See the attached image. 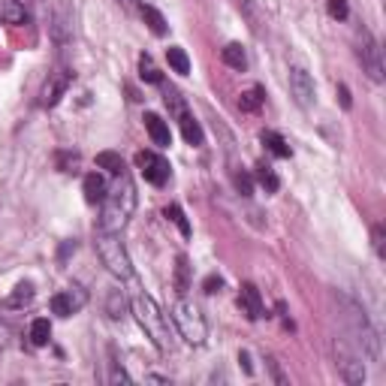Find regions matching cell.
I'll return each instance as SVG.
<instances>
[{
  "label": "cell",
  "mask_w": 386,
  "mask_h": 386,
  "mask_svg": "<svg viewBox=\"0 0 386 386\" xmlns=\"http://www.w3.org/2000/svg\"><path fill=\"white\" fill-rule=\"evenodd\" d=\"M100 205H103V211H100V224H97V229H100V233H121V229L130 224L133 211H136V184H133V178H130L127 172L115 175V184L106 191Z\"/></svg>",
  "instance_id": "cell-1"
},
{
  "label": "cell",
  "mask_w": 386,
  "mask_h": 386,
  "mask_svg": "<svg viewBox=\"0 0 386 386\" xmlns=\"http://www.w3.org/2000/svg\"><path fill=\"white\" fill-rule=\"evenodd\" d=\"M133 314L142 326V332L148 335V341L154 344L160 353H172V332H169V320L160 311V305L151 299V296H136L133 299Z\"/></svg>",
  "instance_id": "cell-2"
},
{
  "label": "cell",
  "mask_w": 386,
  "mask_h": 386,
  "mask_svg": "<svg viewBox=\"0 0 386 386\" xmlns=\"http://www.w3.org/2000/svg\"><path fill=\"white\" fill-rule=\"evenodd\" d=\"M341 302H344V320H347L353 338H356V344L363 347L365 356L371 359V363H377V359H380V335H377L371 320H368V314L356 305V302L353 299H341Z\"/></svg>",
  "instance_id": "cell-3"
},
{
  "label": "cell",
  "mask_w": 386,
  "mask_h": 386,
  "mask_svg": "<svg viewBox=\"0 0 386 386\" xmlns=\"http://www.w3.org/2000/svg\"><path fill=\"white\" fill-rule=\"evenodd\" d=\"M94 248H97V253H100L103 266L109 269L115 278H121V281H130V278H133V266H130V257H127L124 244H121V239H118V233H100V229H97Z\"/></svg>",
  "instance_id": "cell-4"
},
{
  "label": "cell",
  "mask_w": 386,
  "mask_h": 386,
  "mask_svg": "<svg viewBox=\"0 0 386 386\" xmlns=\"http://www.w3.org/2000/svg\"><path fill=\"white\" fill-rule=\"evenodd\" d=\"M172 323H175L178 335L193 344V347H200V344H205V338H209V326H205V317L200 314V308L191 305V302H175L172 305Z\"/></svg>",
  "instance_id": "cell-5"
},
{
  "label": "cell",
  "mask_w": 386,
  "mask_h": 386,
  "mask_svg": "<svg viewBox=\"0 0 386 386\" xmlns=\"http://www.w3.org/2000/svg\"><path fill=\"white\" fill-rule=\"evenodd\" d=\"M46 21H48V37L57 46H67L73 39V10L70 0H48L46 3Z\"/></svg>",
  "instance_id": "cell-6"
},
{
  "label": "cell",
  "mask_w": 386,
  "mask_h": 386,
  "mask_svg": "<svg viewBox=\"0 0 386 386\" xmlns=\"http://www.w3.org/2000/svg\"><path fill=\"white\" fill-rule=\"evenodd\" d=\"M356 57L359 64H363V70L371 76L374 81H383V55H380V46H377V39L368 34L363 28L356 37Z\"/></svg>",
  "instance_id": "cell-7"
},
{
  "label": "cell",
  "mask_w": 386,
  "mask_h": 386,
  "mask_svg": "<svg viewBox=\"0 0 386 386\" xmlns=\"http://www.w3.org/2000/svg\"><path fill=\"white\" fill-rule=\"evenodd\" d=\"M335 359H338V371H341V377H344V380H347L350 386L365 383L363 356H359V353H353L344 341H335Z\"/></svg>",
  "instance_id": "cell-8"
},
{
  "label": "cell",
  "mask_w": 386,
  "mask_h": 386,
  "mask_svg": "<svg viewBox=\"0 0 386 386\" xmlns=\"http://www.w3.org/2000/svg\"><path fill=\"white\" fill-rule=\"evenodd\" d=\"M136 166L139 172H142V178L148 184H154V187H163L169 182V163L160 157V154H154V151H139L136 154Z\"/></svg>",
  "instance_id": "cell-9"
},
{
  "label": "cell",
  "mask_w": 386,
  "mask_h": 386,
  "mask_svg": "<svg viewBox=\"0 0 386 386\" xmlns=\"http://www.w3.org/2000/svg\"><path fill=\"white\" fill-rule=\"evenodd\" d=\"M85 305H88V293L81 290V287H67V290L52 296V311L57 317H73Z\"/></svg>",
  "instance_id": "cell-10"
},
{
  "label": "cell",
  "mask_w": 386,
  "mask_h": 386,
  "mask_svg": "<svg viewBox=\"0 0 386 386\" xmlns=\"http://www.w3.org/2000/svg\"><path fill=\"white\" fill-rule=\"evenodd\" d=\"M290 94L296 97V103H299L302 109L314 106V79H311L308 70H302V67L290 70Z\"/></svg>",
  "instance_id": "cell-11"
},
{
  "label": "cell",
  "mask_w": 386,
  "mask_h": 386,
  "mask_svg": "<svg viewBox=\"0 0 386 386\" xmlns=\"http://www.w3.org/2000/svg\"><path fill=\"white\" fill-rule=\"evenodd\" d=\"M70 81H73V73H70V70H55L52 76H48L46 88H43V106H46V109L57 106V100H61V97L67 94Z\"/></svg>",
  "instance_id": "cell-12"
},
{
  "label": "cell",
  "mask_w": 386,
  "mask_h": 386,
  "mask_svg": "<svg viewBox=\"0 0 386 386\" xmlns=\"http://www.w3.org/2000/svg\"><path fill=\"white\" fill-rule=\"evenodd\" d=\"M239 308L248 320H260L262 317V296L253 284H242V293H239Z\"/></svg>",
  "instance_id": "cell-13"
},
{
  "label": "cell",
  "mask_w": 386,
  "mask_h": 386,
  "mask_svg": "<svg viewBox=\"0 0 386 386\" xmlns=\"http://www.w3.org/2000/svg\"><path fill=\"white\" fill-rule=\"evenodd\" d=\"M145 130H148V136H151V142H154V145L166 148V145L172 142V136H169V124L160 118V115L148 112V115H145Z\"/></svg>",
  "instance_id": "cell-14"
},
{
  "label": "cell",
  "mask_w": 386,
  "mask_h": 386,
  "mask_svg": "<svg viewBox=\"0 0 386 386\" xmlns=\"http://www.w3.org/2000/svg\"><path fill=\"white\" fill-rule=\"evenodd\" d=\"M34 296H37L34 284L24 281V284H19V287H15V290L3 299V308H12V311H15V308H28L30 302H34Z\"/></svg>",
  "instance_id": "cell-15"
},
{
  "label": "cell",
  "mask_w": 386,
  "mask_h": 386,
  "mask_svg": "<svg viewBox=\"0 0 386 386\" xmlns=\"http://www.w3.org/2000/svg\"><path fill=\"white\" fill-rule=\"evenodd\" d=\"M106 191H109V184H106V178H103V175H97V172H91V175H85V200L91 202V205L103 202Z\"/></svg>",
  "instance_id": "cell-16"
},
{
  "label": "cell",
  "mask_w": 386,
  "mask_h": 386,
  "mask_svg": "<svg viewBox=\"0 0 386 386\" xmlns=\"http://www.w3.org/2000/svg\"><path fill=\"white\" fill-rule=\"evenodd\" d=\"M175 121L182 124V133H184L187 142H191V145H202V139H205L202 136V127H200V121H196L191 112H184L182 118H175Z\"/></svg>",
  "instance_id": "cell-17"
},
{
  "label": "cell",
  "mask_w": 386,
  "mask_h": 386,
  "mask_svg": "<svg viewBox=\"0 0 386 386\" xmlns=\"http://www.w3.org/2000/svg\"><path fill=\"white\" fill-rule=\"evenodd\" d=\"M28 19V12H24V6L19 0H0V21L6 24H21Z\"/></svg>",
  "instance_id": "cell-18"
},
{
  "label": "cell",
  "mask_w": 386,
  "mask_h": 386,
  "mask_svg": "<svg viewBox=\"0 0 386 386\" xmlns=\"http://www.w3.org/2000/svg\"><path fill=\"white\" fill-rule=\"evenodd\" d=\"M139 12H142V19H145V24L151 28V34L154 37H166V30H169V24H166V19L154 10V6H139Z\"/></svg>",
  "instance_id": "cell-19"
},
{
  "label": "cell",
  "mask_w": 386,
  "mask_h": 386,
  "mask_svg": "<svg viewBox=\"0 0 386 386\" xmlns=\"http://www.w3.org/2000/svg\"><path fill=\"white\" fill-rule=\"evenodd\" d=\"M220 57H224V64H226V67H233V70H244V67H248V55H244V48L239 43L224 46Z\"/></svg>",
  "instance_id": "cell-20"
},
{
  "label": "cell",
  "mask_w": 386,
  "mask_h": 386,
  "mask_svg": "<svg viewBox=\"0 0 386 386\" xmlns=\"http://www.w3.org/2000/svg\"><path fill=\"white\" fill-rule=\"evenodd\" d=\"M48 338H52V323H48L46 317H37L34 323H30V344H34V347H46Z\"/></svg>",
  "instance_id": "cell-21"
},
{
  "label": "cell",
  "mask_w": 386,
  "mask_h": 386,
  "mask_svg": "<svg viewBox=\"0 0 386 386\" xmlns=\"http://www.w3.org/2000/svg\"><path fill=\"white\" fill-rule=\"evenodd\" d=\"M262 145L269 148V151L275 154V157H290V145L284 142V136H278L275 130H262Z\"/></svg>",
  "instance_id": "cell-22"
},
{
  "label": "cell",
  "mask_w": 386,
  "mask_h": 386,
  "mask_svg": "<svg viewBox=\"0 0 386 386\" xmlns=\"http://www.w3.org/2000/svg\"><path fill=\"white\" fill-rule=\"evenodd\" d=\"M97 166L112 172V175H121V172H124V160H121V154H115V151H100L97 154Z\"/></svg>",
  "instance_id": "cell-23"
},
{
  "label": "cell",
  "mask_w": 386,
  "mask_h": 386,
  "mask_svg": "<svg viewBox=\"0 0 386 386\" xmlns=\"http://www.w3.org/2000/svg\"><path fill=\"white\" fill-rule=\"evenodd\" d=\"M106 314H109L112 320H121L127 314V299H124V293H121V290L109 293V299H106Z\"/></svg>",
  "instance_id": "cell-24"
},
{
  "label": "cell",
  "mask_w": 386,
  "mask_h": 386,
  "mask_svg": "<svg viewBox=\"0 0 386 386\" xmlns=\"http://www.w3.org/2000/svg\"><path fill=\"white\" fill-rule=\"evenodd\" d=\"M166 57H169V67L178 73V76H187L191 73V57L184 55V48H178V46H172L169 52H166Z\"/></svg>",
  "instance_id": "cell-25"
},
{
  "label": "cell",
  "mask_w": 386,
  "mask_h": 386,
  "mask_svg": "<svg viewBox=\"0 0 386 386\" xmlns=\"http://www.w3.org/2000/svg\"><path fill=\"white\" fill-rule=\"evenodd\" d=\"M139 76H142L148 85H160L163 81L160 70L154 67V61H151V55H139Z\"/></svg>",
  "instance_id": "cell-26"
},
{
  "label": "cell",
  "mask_w": 386,
  "mask_h": 386,
  "mask_svg": "<svg viewBox=\"0 0 386 386\" xmlns=\"http://www.w3.org/2000/svg\"><path fill=\"white\" fill-rule=\"evenodd\" d=\"M257 182H260V187L266 193H278V187H281V178H278L275 172L266 166V163H260V166H257Z\"/></svg>",
  "instance_id": "cell-27"
},
{
  "label": "cell",
  "mask_w": 386,
  "mask_h": 386,
  "mask_svg": "<svg viewBox=\"0 0 386 386\" xmlns=\"http://www.w3.org/2000/svg\"><path fill=\"white\" fill-rule=\"evenodd\" d=\"M187 287H191V262H187V257H178V262H175V290L184 296Z\"/></svg>",
  "instance_id": "cell-28"
},
{
  "label": "cell",
  "mask_w": 386,
  "mask_h": 386,
  "mask_svg": "<svg viewBox=\"0 0 386 386\" xmlns=\"http://www.w3.org/2000/svg\"><path fill=\"white\" fill-rule=\"evenodd\" d=\"M262 106V88H251V91H244L239 97V109L242 112H257Z\"/></svg>",
  "instance_id": "cell-29"
},
{
  "label": "cell",
  "mask_w": 386,
  "mask_h": 386,
  "mask_svg": "<svg viewBox=\"0 0 386 386\" xmlns=\"http://www.w3.org/2000/svg\"><path fill=\"white\" fill-rule=\"evenodd\" d=\"M163 215H166L172 224H175L178 229H182V235L187 239V235H191V224H187V218H184V211H182V205H166V211H163Z\"/></svg>",
  "instance_id": "cell-30"
},
{
  "label": "cell",
  "mask_w": 386,
  "mask_h": 386,
  "mask_svg": "<svg viewBox=\"0 0 386 386\" xmlns=\"http://www.w3.org/2000/svg\"><path fill=\"white\" fill-rule=\"evenodd\" d=\"M166 106H169V112L175 115V118H182V115L187 112V106H184V100H182V94L172 91V88L166 91Z\"/></svg>",
  "instance_id": "cell-31"
},
{
  "label": "cell",
  "mask_w": 386,
  "mask_h": 386,
  "mask_svg": "<svg viewBox=\"0 0 386 386\" xmlns=\"http://www.w3.org/2000/svg\"><path fill=\"white\" fill-rule=\"evenodd\" d=\"M326 10H329V15H332V19H338V21H344L350 15L347 0H326Z\"/></svg>",
  "instance_id": "cell-32"
},
{
  "label": "cell",
  "mask_w": 386,
  "mask_h": 386,
  "mask_svg": "<svg viewBox=\"0 0 386 386\" xmlns=\"http://www.w3.org/2000/svg\"><path fill=\"white\" fill-rule=\"evenodd\" d=\"M235 191H239L242 196L253 193V178L248 175V172H235Z\"/></svg>",
  "instance_id": "cell-33"
},
{
  "label": "cell",
  "mask_w": 386,
  "mask_h": 386,
  "mask_svg": "<svg viewBox=\"0 0 386 386\" xmlns=\"http://www.w3.org/2000/svg\"><path fill=\"white\" fill-rule=\"evenodd\" d=\"M383 239H386V235H383V224H377L374 226V233H371V242H374V251H377V257H386V248H383Z\"/></svg>",
  "instance_id": "cell-34"
},
{
  "label": "cell",
  "mask_w": 386,
  "mask_h": 386,
  "mask_svg": "<svg viewBox=\"0 0 386 386\" xmlns=\"http://www.w3.org/2000/svg\"><path fill=\"white\" fill-rule=\"evenodd\" d=\"M220 287H224V281H220L218 275H209V278H205V281H202V290L209 293V296H211V293H218Z\"/></svg>",
  "instance_id": "cell-35"
},
{
  "label": "cell",
  "mask_w": 386,
  "mask_h": 386,
  "mask_svg": "<svg viewBox=\"0 0 386 386\" xmlns=\"http://www.w3.org/2000/svg\"><path fill=\"white\" fill-rule=\"evenodd\" d=\"M269 368H272V374H275V380H278V383H287V377L281 374V368H278L275 359H269Z\"/></svg>",
  "instance_id": "cell-36"
},
{
  "label": "cell",
  "mask_w": 386,
  "mask_h": 386,
  "mask_svg": "<svg viewBox=\"0 0 386 386\" xmlns=\"http://www.w3.org/2000/svg\"><path fill=\"white\" fill-rule=\"evenodd\" d=\"M338 97H341V106H344V109H350V106H353V103H350V91H347L344 85L338 88Z\"/></svg>",
  "instance_id": "cell-37"
},
{
  "label": "cell",
  "mask_w": 386,
  "mask_h": 386,
  "mask_svg": "<svg viewBox=\"0 0 386 386\" xmlns=\"http://www.w3.org/2000/svg\"><path fill=\"white\" fill-rule=\"evenodd\" d=\"M6 341H10V329H6V326L0 323V353L6 350Z\"/></svg>",
  "instance_id": "cell-38"
},
{
  "label": "cell",
  "mask_w": 386,
  "mask_h": 386,
  "mask_svg": "<svg viewBox=\"0 0 386 386\" xmlns=\"http://www.w3.org/2000/svg\"><path fill=\"white\" fill-rule=\"evenodd\" d=\"M118 3H124L127 10H133V3H136V0H118Z\"/></svg>",
  "instance_id": "cell-39"
}]
</instances>
